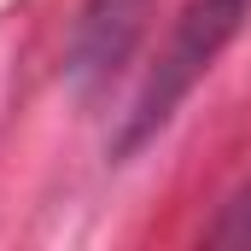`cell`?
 <instances>
[{
  "instance_id": "cell-2",
  "label": "cell",
  "mask_w": 251,
  "mask_h": 251,
  "mask_svg": "<svg viewBox=\"0 0 251 251\" xmlns=\"http://www.w3.org/2000/svg\"><path fill=\"white\" fill-rule=\"evenodd\" d=\"M152 0H82L76 29H70V82L76 88H100L128 64L140 29H146Z\"/></svg>"
},
{
  "instance_id": "cell-1",
  "label": "cell",
  "mask_w": 251,
  "mask_h": 251,
  "mask_svg": "<svg viewBox=\"0 0 251 251\" xmlns=\"http://www.w3.org/2000/svg\"><path fill=\"white\" fill-rule=\"evenodd\" d=\"M246 12H251V0H187V6H181V18H176V29H170L158 64L146 70V82H140V94H134V105H128L123 128H117V140H111L117 158L140 152L158 128L176 117V105L193 94V82L222 59V47L240 35Z\"/></svg>"
},
{
  "instance_id": "cell-3",
  "label": "cell",
  "mask_w": 251,
  "mask_h": 251,
  "mask_svg": "<svg viewBox=\"0 0 251 251\" xmlns=\"http://www.w3.org/2000/svg\"><path fill=\"white\" fill-rule=\"evenodd\" d=\"M210 246H251V181L234 193V199H228V210L216 216Z\"/></svg>"
}]
</instances>
